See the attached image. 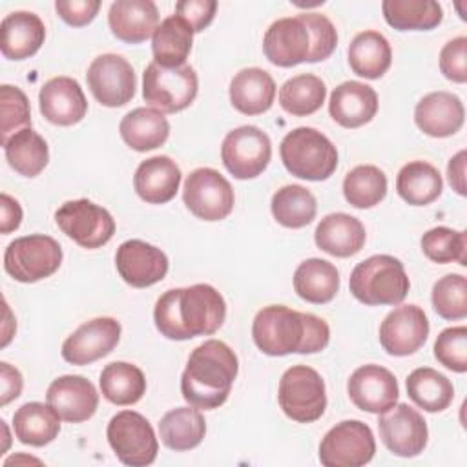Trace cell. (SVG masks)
Returning <instances> with one entry per match:
<instances>
[{
    "label": "cell",
    "instance_id": "d4e9b609",
    "mask_svg": "<svg viewBox=\"0 0 467 467\" xmlns=\"http://www.w3.org/2000/svg\"><path fill=\"white\" fill-rule=\"evenodd\" d=\"M328 113L343 128H359L376 117L378 93L363 82L347 80L334 88Z\"/></svg>",
    "mask_w": 467,
    "mask_h": 467
},
{
    "label": "cell",
    "instance_id": "ac0fdd59",
    "mask_svg": "<svg viewBox=\"0 0 467 467\" xmlns=\"http://www.w3.org/2000/svg\"><path fill=\"white\" fill-rule=\"evenodd\" d=\"M265 57L279 67H292L308 62L312 38L301 16H286L270 24L263 36Z\"/></svg>",
    "mask_w": 467,
    "mask_h": 467
},
{
    "label": "cell",
    "instance_id": "1f68e13d",
    "mask_svg": "<svg viewBox=\"0 0 467 467\" xmlns=\"http://www.w3.org/2000/svg\"><path fill=\"white\" fill-rule=\"evenodd\" d=\"M13 429L24 445L44 447L51 443L60 431V416L49 403L29 401L13 414Z\"/></svg>",
    "mask_w": 467,
    "mask_h": 467
},
{
    "label": "cell",
    "instance_id": "ba28073f",
    "mask_svg": "<svg viewBox=\"0 0 467 467\" xmlns=\"http://www.w3.org/2000/svg\"><path fill=\"white\" fill-rule=\"evenodd\" d=\"M62 263L60 244L44 234L11 241L4 252L5 272L20 283H36L53 275Z\"/></svg>",
    "mask_w": 467,
    "mask_h": 467
},
{
    "label": "cell",
    "instance_id": "816d5d0a",
    "mask_svg": "<svg viewBox=\"0 0 467 467\" xmlns=\"http://www.w3.org/2000/svg\"><path fill=\"white\" fill-rule=\"evenodd\" d=\"M55 9L66 24L73 27H82L97 16L100 9V2L99 0H57Z\"/></svg>",
    "mask_w": 467,
    "mask_h": 467
},
{
    "label": "cell",
    "instance_id": "2e32d148",
    "mask_svg": "<svg viewBox=\"0 0 467 467\" xmlns=\"http://www.w3.org/2000/svg\"><path fill=\"white\" fill-rule=\"evenodd\" d=\"M429 319L418 305H401L389 312L379 325V343L390 356H410L423 347Z\"/></svg>",
    "mask_w": 467,
    "mask_h": 467
},
{
    "label": "cell",
    "instance_id": "f546056e",
    "mask_svg": "<svg viewBox=\"0 0 467 467\" xmlns=\"http://www.w3.org/2000/svg\"><path fill=\"white\" fill-rule=\"evenodd\" d=\"M122 140L135 151H150L162 146L170 135V122L155 108H135L119 124Z\"/></svg>",
    "mask_w": 467,
    "mask_h": 467
},
{
    "label": "cell",
    "instance_id": "ab89813d",
    "mask_svg": "<svg viewBox=\"0 0 467 467\" xmlns=\"http://www.w3.org/2000/svg\"><path fill=\"white\" fill-rule=\"evenodd\" d=\"M2 146L7 164L24 177H36L47 166V142L31 128L11 135Z\"/></svg>",
    "mask_w": 467,
    "mask_h": 467
},
{
    "label": "cell",
    "instance_id": "60d3db41",
    "mask_svg": "<svg viewBox=\"0 0 467 467\" xmlns=\"http://www.w3.org/2000/svg\"><path fill=\"white\" fill-rule=\"evenodd\" d=\"M272 215L286 228H303L310 224L317 213V202L310 190L299 184H286L272 195Z\"/></svg>",
    "mask_w": 467,
    "mask_h": 467
},
{
    "label": "cell",
    "instance_id": "277c9868",
    "mask_svg": "<svg viewBox=\"0 0 467 467\" xmlns=\"http://www.w3.org/2000/svg\"><path fill=\"white\" fill-rule=\"evenodd\" d=\"M348 288L359 303L368 306L400 305L410 288V281L400 259L379 254L354 266Z\"/></svg>",
    "mask_w": 467,
    "mask_h": 467
},
{
    "label": "cell",
    "instance_id": "7bdbcfd3",
    "mask_svg": "<svg viewBox=\"0 0 467 467\" xmlns=\"http://www.w3.org/2000/svg\"><path fill=\"white\" fill-rule=\"evenodd\" d=\"M343 195L354 208H372L387 195V175L378 166L359 164L345 175Z\"/></svg>",
    "mask_w": 467,
    "mask_h": 467
},
{
    "label": "cell",
    "instance_id": "8992f818",
    "mask_svg": "<svg viewBox=\"0 0 467 467\" xmlns=\"http://www.w3.org/2000/svg\"><path fill=\"white\" fill-rule=\"evenodd\" d=\"M277 401L283 412L297 423L319 420L327 409L325 381L317 370L306 365H294L279 379Z\"/></svg>",
    "mask_w": 467,
    "mask_h": 467
},
{
    "label": "cell",
    "instance_id": "836d02e7",
    "mask_svg": "<svg viewBox=\"0 0 467 467\" xmlns=\"http://www.w3.org/2000/svg\"><path fill=\"white\" fill-rule=\"evenodd\" d=\"M392 62V49L389 40L378 31L358 33L348 46L350 69L363 78H379L387 73Z\"/></svg>",
    "mask_w": 467,
    "mask_h": 467
},
{
    "label": "cell",
    "instance_id": "3957f363",
    "mask_svg": "<svg viewBox=\"0 0 467 467\" xmlns=\"http://www.w3.org/2000/svg\"><path fill=\"white\" fill-rule=\"evenodd\" d=\"M237 370L235 352L224 341L208 339L188 358L181 376L182 398L197 409H217L228 400Z\"/></svg>",
    "mask_w": 467,
    "mask_h": 467
},
{
    "label": "cell",
    "instance_id": "4316f807",
    "mask_svg": "<svg viewBox=\"0 0 467 467\" xmlns=\"http://www.w3.org/2000/svg\"><path fill=\"white\" fill-rule=\"evenodd\" d=\"M181 184V170L166 155H155L142 161L133 175L137 195L150 204H164L171 201Z\"/></svg>",
    "mask_w": 467,
    "mask_h": 467
},
{
    "label": "cell",
    "instance_id": "6da1fadb",
    "mask_svg": "<svg viewBox=\"0 0 467 467\" xmlns=\"http://www.w3.org/2000/svg\"><path fill=\"white\" fill-rule=\"evenodd\" d=\"M226 317L224 297L206 283L166 290L155 303L157 330L175 341L210 336Z\"/></svg>",
    "mask_w": 467,
    "mask_h": 467
},
{
    "label": "cell",
    "instance_id": "f35d334b",
    "mask_svg": "<svg viewBox=\"0 0 467 467\" xmlns=\"http://www.w3.org/2000/svg\"><path fill=\"white\" fill-rule=\"evenodd\" d=\"M407 394L420 409L441 412L452 403L454 387L441 372L431 367H420L407 378Z\"/></svg>",
    "mask_w": 467,
    "mask_h": 467
},
{
    "label": "cell",
    "instance_id": "d6986e66",
    "mask_svg": "<svg viewBox=\"0 0 467 467\" xmlns=\"http://www.w3.org/2000/svg\"><path fill=\"white\" fill-rule=\"evenodd\" d=\"M115 266L124 283L146 288L164 279L168 274L166 254L140 239L124 241L115 254Z\"/></svg>",
    "mask_w": 467,
    "mask_h": 467
},
{
    "label": "cell",
    "instance_id": "ffe728a7",
    "mask_svg": "<svg viewBox=\"0 0 467 467\" xmlns=\"http://www.w3.org/2000/svg\"><path fill=\"white\" fill-rule=\"evenodd\" d=\"M350 401L372 414H381L396 405L400 389L396 376L379 365H363L352 372L347 383Z\"/></svg>",
    "mask_w": 467,
    "mask_h": 467
},
{
    "label": "cell",
    "instance_id": "83f0119b",
    "mask_svg": "<svg viewBox=\"0 0 467 467\" xmlns=\"http://www.w3.org/2000/svg\"><path fill=\"white\" fill-rule=\"evenodd\" d=\"M365 226L354 215L336 212L325 215L314 232V241L319 250L334 257H350L365 244Z\"/></svg>",
    "mask_w": 467,
    "mask_h": 467
},
{
    "label": "cell",
    "instance_id": "7a4b0ae2",
    "mask_svg": "<svg viewBox=\"0 0 467 467\" xmlns=\"http://www.w3.org/2000/svg\"><path fill=\"white\" fill-rule=\"evenodd\" d=\"M252 337L257 348L268 356L314 354L328 345L330 328L325 319L310 312L270 305L255 314Z\"/></svg>",
    "mask_w": 467,
    "mask_h": 467
},
{
    "label": "cell",
    "instance_id": "4dcf8cb0",
    "mask_svg": "<svg viewBox=\"0 0 467 467\" xmlns=\"http://www.w3.org/2000/svg\"><path fill=\"white\" fill-rule=\"evenodd\" d=\"M193 29L179 15L166 16L155 29L151 40L153 62L162 67H181L192 51Z\"/></svg>",
    "mask_w": 467,
    "mask_h": 467
},
{
    "label": "cell",
    "instance_id": "c3c4849f",
    "mask_svg": "<svg viewBox=\"0 0 467 467\" xmlns=\"http://www.w3.org/2000/svg\"><path fill=\"white\" fill-rule=\"evenodd\" d=\"M299 16L306 24L312 38V51L308 62H319L328 58L337 46V33L334 24L319 13H303Z\"/></svg>",
    "mask_w": 467,
    "mask_h": 467
},
{
    "label": "cell",
    "instance_id": "5b68a950",
    "mask_svg": "<svg viewBox=\"0 0 467 467\" xmlns=\"http://www.w3.org/2000/svg\"><path fill=\"white\" fill-rule=\"evenodd\" d=\"M285 168L299 179L325 181L337 168V150L321 131L301 126L285 135L279 146Z\"/></svg>",
    "mask_w": 467,
    "mask_h": 467
},
{
    "label": "cell",
    "instance_id": "7402d4cb",
    "mask_svg": "<svg viewBox=\"0 0 467 467\" xmlns=\"http://www.w3.org/2000/svg\"><path fill=\"white\" fill-rule=\"evenodd\" d=\"M46 401L57 410L60 420L80 423L89 420L99 407V392L84 376L67 374L51 381Z\"/></svg>",
    "mask_w": 467,
    "mask_h": 467
},
{
    "label": "cell",
    "instance_id": "b9f144b4",
    "mask_svg": "<svg viewBox=\"0 0 467 467\" xmlns=\"http://www.w3.org/2000/svg\"><path fill=\"white\" fill-rule=\"evenodd\" d=\"M327 97L325 82L312 75L301 73L288 78L279 89V104L281 108L296 117H306L316 113Z\"/></svg>",
    "mask_w": 467,
    "mask_h": 467
},
{
    "label": "cell",
    "instance_id": "9a60e30c",
    "mask_svg": "<svg viewBox=\"0 0 467 467\" xmlns=\"http://www.w3.org/2000/svg\"><path fill=\"white\" fill-rule=\"evenodd\" d=\"M378 429L381 441L396 456H418L427 445V421L416 409L407 403L394 405L381 412Z\"/></svg>",
    "mask_w": 467,
    "mask_h": 467
},
{
    "label": "cell",
    "instance_id": "f5cc1de1",
    "mask_svg": "<svg viewBox=\"0 0 467 467\" xmlns=\"http://www.w3.org/2000/svg\"><path fill=\"white\" fill-rule=\"evenodd\" d=\"M0 381H2V394H0V405H7L11 400H16L22 392V374L18 368L11 367L9 363H0Z\"/></svg>",
    "mask_w": 467,
    "mask_h": 467
},
{
    "label": "cell",
    "instance_id": "11a10c76",
    "mask_svg": "<svg viewBox=\"0 0 467 467\" xmlns=\"http://www.w3.org/2000/svg\"><path fill=\"white\" fill-rule=\"evenodd\" d=\"M447 179L456 193L465 195V150L451 157L447 164Z\"/></svg>",
    "mask_w": 467,
    "mask_h": 467
},
{
    "label": "cell",
    "instance_id": "30bf717a",
    "mask_svg": "<svg viewBox=\"0 0 467 467\" xmlns=\"http://www.w3.org/2000/svg\"><path fill=\"white\" fill-rule=\"evenodd\" d=\"M374 434L359 420L339 421L319 443V462L325 467H361L374 458Z\"/></svg>",
    "mask_w": 467,
    "mask_h": 467
},
{
    "label": "cell",
    "instance_id": "e0dca14e",
    "mask_svg": "<svg viewBox=\"0 0 467 467\" xmlns=\"http://www.w3.org/2000/svg\"><path fill=\"white\" fill-rule=\"evenodd\" d=\"M120 330V323L113 317L86 321L62 343V358L71 365H89L117 347Z\"/></svg>",
    "mask_w": 467,
    "mask_h": 467
},
{
    "label": "cell",
    "instance_id": "9c48e42d",
    "mask_svg": "<svg viewBox=\"0 0 467 467\" xmlns=\"http://www.w3.org/2000/svg\"><path fill=\"white\" fill-rule=\"evenodd\" d=\"M115 456L130 467H144L155 462L159 441L151 423L135 410L117 412L106 429Z\"/></svg>",
    "mask_w": 467,
    "mask_h": 467
},
{
    "label": "cell",
    "instance_id": "5bb4252c",
    "mask_svg": "<svg viewBox=\"0 0 467 467\" xmlns=\"http://www.w3.org/2000/svg\"><path fill=\"white\" fill-rule=\"evenodd\" d=\"M86 80L93 97L108 108L128 104L137 89V77L131 64L115 53H104L93 58Z\"/></svg>",
    "mask_w": 467,
    "mask_h": 467
},
{
    "label": "cell",
    "instance_id": "4fadbf2b",
    "mask_svg": "<svg viewBox=\"0 0 467 467\" xmlns=\"http://www.w3.org/2000/svg\"><path fill=\"white\" fill-rule=\"evenodd\" d=\"M186 208L202 221H221L234 210V188L213 168L193 170L182 188Z\"/></svg>",
    "mask_w": 467,
    "mask_h": 467
},
{
    "label": "cell",
    "instance_id": "bcb514c9",
    "mask_svg": "<svg viewBox=\"0 0 467 467\" xmlns=\"http://www.w3.org/2000/svg\"><path fill=\"white\" fill-rule=\"evenodd\" d=\"M0 111H2V124H0V142L4 144L11 135L31 128V108L26 93L16 88L4 84L0 88Z\"/></svg>",
    "mask_w": 467,
    "mask_h": 467
},
{
    "label": "cell",
    "instance_id": "603a6c76",
    "mask_svg": "<svg viewBox=\"0 0 467 467\" xmlns=\"http://www.w3.org/2000/svg\"><path fill=\"white\" fill-rule=\"evenodd\" d=\"M465 109L458 95L432 91L425 95L414 109L416 126L429 137H451L463 126Z\"/></svg>",
    "mask_w": 467,
    "mask_h": 467
},
{
    "label": "cell",
    "instance_id": "cb8c5ba5",
    "mask_svg": "<svg viewBox=\"0 0 467 467\" xmlns=\"http://www.w3.org/2000/svg\"><path fill=\"white\" fill-rule=\"evenodd\" d=\"M108 24L119 40L140 44L153 36L159 26V11L151 0H117L109 5Z\"/></svg>",
    "mask_w": 467,
    "mask_h": 467
},
{
    "label": "cell",
    "instance_id": "681fc988",
    "mask_svg": "<svg viewBox=\"0 0 467 467\" xmlns=\"http://www.w3.org/2000/svg\"><path fill=\"white\" fill-rule=\"evenodd\" d=\"M440 71L452 82L463 84L467 80V36H456L441 47Z\"/></svg>",
    "mask_w": 467,
    "mask_h": 467
},
{
    "label": "cell",
    "instance_id": "8d00e7d4",
    "mask_svg": "<svg viewBox=\"0 0 467 467\" xmlns=\"http://www.w3.org/2000/svg\"><path fill=\"white\" fill-rule=\"evenodd\" d=\"M381 11L398 31H429L443 20V9L434 0H385Z\"/></svg>",
    "mask_w": 467,
    "mask_h": 467
},
{
    "label": "cell",
    "instance_id": "d6a6232c",
    "mask_svg": "<svg viewBox=\"0 0 467 467\" xmlns=\"http://www.w3.org/2000/svg\"><path fill=\"white\" fill-rule=\"evenodd\" d=\"M294 290L308 303L325 305L339 290V272L330 261L319 257L306 259L294 272Z\"/></svg>",
    "mask_w": 467,
    "mask_h": 467
},
{
    "label": "cell",
    "instance_id": "484cf974",
    "mask_svg": "<svg viewBox=\"0 0 467 467\" xmlns=\"http://www.w3.org/2000/svg\"><path fill=\"white\" fill-rule=\"evenodd\" d=\"M44 38V22L31 11L9 13L0 24V49L9 60H24L33 57L42 47Z\"/></svg>",
    "mask_w": 467,
    "mask_h": 467
},
{
    "label": "cell",
    "instance_id": "f1b7e54d",
    "mask_svg": "<svg viewBox=\"0 0 467 467\" xmlns=\"http://www.w3.org/2000/svg\"><path fill=\"white\" fill-rule=\"evenodd\" d=\"M230 102L244 115H259L272 108L275 99V82L261 67H244L230 80Z\"/></svg>",
    "mask_w": 467,
    "mask_h": 467
},
{
    "label": "cell",
    "instance_id": "7c38bea8",
    "mask_svg": "<svg viewBox=\"0 0 467 467\" xmlns=\"http://www.w3.org/2000/svg\"><path fill=\"white\" fill-rule=\"evenodd\" d=\"M221 159L235 179H254L266 170L272 159V142L257 126H239L226 133Z\"/></svg>",
    "mask_w": 467,
    "mask_h": 467
},
{
    "label": "cell",
    "instance_id": "8fae6325",
    "mask_svg": "<svg viewBox=\"0 0 467 467\" xmlns=\"http://www.w3.org/2000/svg\"><path fill=\"white\" fill-rule=\"evenodd\" d=\"M55 223L69 239L88 250L104 246L115 234L111 213L88 199L64 202L55 212Z\"/></svg>",
    "mask_w": 467,
    "mask_h": 467
},
{
    "label": "cell",
    "instance_id": "d590c367",
    "mask_svg": "<svg viewBox=\"0 0 467 467\" xmlns=\"http://www.w3.org/2000/svg\"><path fill=\"white\" fill-rule=\"evenodd\" d=\"M159 434L168 449L190 451L202 441L206 423L197 407H177L161 418Z\"/></svg>",
    "mask_w": 467,
    "mask_h": 467
},
{
    "label": "cell",
    "instance_id": "7dc6e473",
    "mask_svg": "<svg viewBox=\"0 0 467 467\" xmlns=\"http://www.w3.org/2000/svg\"><path fill=\"white\" fill-rule=\"evenodd\" d=\"M434 358L445 368L463 374L467 370V328L462 325L441 330L434 341Z\"/></svg>",
    "mask_w": 467,
    "mask_h": 467
},
{
    "label": "cell",
    "instance_id": "f6af8a7d",
    "mask_svg": "<svg viewBox=\"0 0 467 467\" xmlns=\"http://www.w3.org/2000/svg\"><path fill=\"white\" fill-rule=\"evenodd\" d=\"M432 306L443 319L454 321L467 316V281L462 274H447L432 286Z\"/></svg>",
    "mask_w": 467,
    "mask_h": 467
},
{
    "label": "cell",
    "instance_id": "e575fe53",
    "mask_svg": "<svg viewBox=\"0 0 467 467\" xmlns=\"http://www.w3.org/2000/svg\"><path fill=\"white\" fill-rule=\"evenodd\" d=\"M443 181L436 166L425 161L407 162L396 177V192L398 195L412 204L425 206L436 201L441 195Z\"/></svg>",
    "mask_w": 467,
    "mask_h": 467
},
{
    "label": "cell",
    "instance_id": "ee69618b",
    "mask_svg": "<svg viewBox=\"0 0 467 467\" xmlns=\"http://www.w3.org/2000/svg\"><path fill=\"white\" fill-rule=\"evenodd\" d=\"M421 250L434 263L445 265V263L456 261L462 266H465L467 265V259H465L467 234L447 228V226L431 228L421 237Z\"/></svg>",
    "mask_w": 467,
    "mask_h": 467
},
{
    "label": "cell",
    "instance_id": "74e56055",
    "mask_svg": "<svg viewBox=\"0 0 467 467\" xmlns=\"http://www.w3.org/2000/svg\"><path fill=\"white\" fill-rule=\"evenodd\" d=\"M102 396L113 405H133L146 392V378L137 365L113 361L100 372Z\"/></svg>",
    "mask_w": 467,
    "mask_h": 467
},
{
    "label": "cell",
    "instance_id": "52a82bcc",
    "mask_svg": "<svg viewBox=\"0 0 467 467\" xmlns=\"http://www.w3.org/2000/svg\"><path fill=\"white\" fill-rule=\"evenodd\" d=\"M199 80L192 66L162 67L150 62L142 75V99L162 113L186 109L197 97Z\"/></svg>",
    "mask_w": 467,
    "mask_h": 467
},
{
    "label": "cell",
    "instance_id": "f907efd6",
    "mask_svg": "<svg viewBox=\"0 0 467 467\" xmlns=\"http://www.w3.org/2000/svg\"><path fill=\"white\" fill-rule=\"evenodd\" d=\"M217 11L215 0H181L175 4V15L182 16L193 29V33H199L206 29Z\"/></svg>",
    "mask_w": 467,
    "mask_h": 467
},
{
    "label": "cell",
    "instance_id": "44dd1931",
    "mask_svg": "<svg viewBox=\"0 0 467 467\" xmlns=\"http://www.w3.org/2000/svg\"><path fill=\"white\" fill-rule=\"evenodd\" d=\"M38 108L51 124L73 126L86 117L88 100L75 78L53 77L40 88Z\"/></svg>",
    "mask_w": 467,
    "mask_h": 467
},
{
    "label": "cell",
    "instance_id": "db71d44e",
    "mask_svg": "<svg viewBox=\"0 0 467 467\" xmlns=\"http://www.w3.org/2000/svg\"><path fill=\"white\" fill-rule=\"evenodd\" d=\"M0 202H2V226L0 232L2 234H9L13 230H16L22 223V208L18 204L16 199L9 197L7 193L0 195Z\"/></svg>",
    "mask_w": 467,
    "mask_h": 467
}]
</instances>
